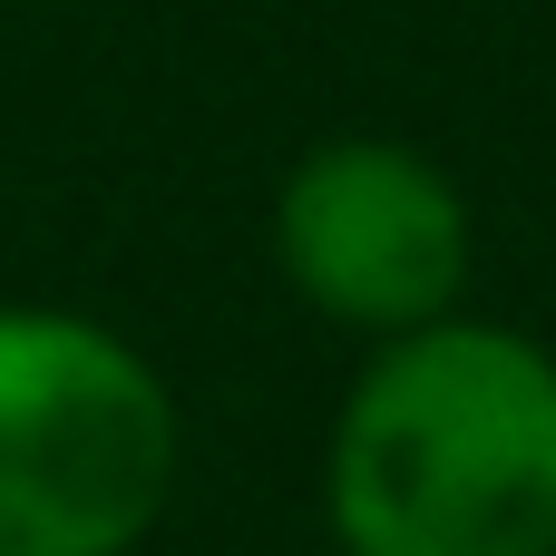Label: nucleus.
<instances>
[{
  "label": "nucleus",
  "instance_id": "obj_1",
  "mask_svg": "<svg viewBox=\"0 0 556 556\" xmlns=\"http://www.w3.org/2000/svg\"><path fill=\"white\" fill-rule=\"evenodd\" d=\"M323 518L342 556H556V352L479 313L371 342Z\"/></svg>",
  "mask_w": 556,
  "mask_h": 556
},
{
  "label": "nucleus",
  "instance_id": "obj_2",
  "mask_svg": "<svg viewBox=\"0 0 556 556\" xmlns=\"http://www.w3.org/2000/svg\"><path fill=\"white\" fill-rule=\"evenodd\" d=\"M176 469V391L117 323L0 303V556H137Z\"/></svg>",
  "mask_w": 556,
  "mask_h": 556
},
{
  "label": "nucleus",
  "instance_id": "obj_3",
  "mask_svg": "<svg viewBox=\"0 0 556 556\" xmlns=\"http://www.w3.org/2000/svg\"><path fill=\"white\" fill-rule=\"evenodd\" d=\"M274 264L323 323L401 342L459 313L479 225L440 156L401 137H323L274 186Z\"/></svg>",
  "mask_w": 556,
  "mask_h": 556
}]
</instances>
